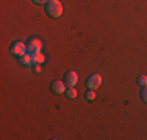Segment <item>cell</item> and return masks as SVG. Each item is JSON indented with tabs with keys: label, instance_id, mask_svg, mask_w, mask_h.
Wrapping results in <instances>:
<instances>
[{
	"label": "cell",
	"instance_id": "6da1fadb",
	"mask_svg": "<svg viewBox=\"0 0 147 140\" xmlns=\"http://www.w3.org/2000/svg\"><path fill=\"white\" fill-rule=\"evenodd\" d=\"M44 6H45V13H47V16L53 17V19L61 17V14H63V3L59 2V0H49Z\"/></svg>",
	"mask_w": 147,
	"mask_h": 140
},
{
	"label": "cell",
	"instance_id": "7a4b0ae2",
	"mask_svg": "<svg viewBox=\"0 0 147 140\" xmlns=\"http://www.w3.org/2000/svg\"><path fill=\"white\" fill-rule=\"evenodd\" d=\"M11 53L14 55V56H22V55H25L27 53V44H24L22 41H16V42H13V45H11Z\"/></svg>",
	"mask_w": 147,
	"mask_h": 140
},
{
	"label": "cell",
	"instance_id": "3957f363",
	"mask_svg": "<svg viewBox=\"0 0 147 140\" xmlns=\"http://www.w3.org/2000/svg\"><path fill=\"white\" fill-rule=\"evenodd\" d=\"M100 84H102V76H100L99 73L91 75L88 78V81H86V86H88L89 90H97L100 87Z\"/></svg>",
	"mask_w": 147,
	"mask_h": 140
},
{
	"label": "cell",
	"instance_id": "277c9868",
	"mask_svg": "<svg viewBox=\"0 0 147 140\" xmlns=\"http://www.w3.org/2000/svg\"><path fill=\"white\" fill-rule=\"evenodd\" d=\"M50 90L55 93V95H61V93H66L67 90V86H66L64 81H59V79H55L50 84Z\"/></svg>",
	"mask_w": 147,
	"mask_h": 140
},
{
	"label": "cell",
	"instance_id": "5b68a950",
	"mask_svg": "<svg viewBox=\"0 0 147 140\" xmlns=\"http://www.w3.org/2000/svg\"><path fill=\"white\" fill-rule=\"evenodd\" d=\"M41 48H42V42H41L39 39H31V41H28V44H27V51L31 53V55L39 53Z\"/></svg>",
	"mask_w": 147,
	"mask_h": 140
},
{
	"label": "cell",
	"instance_id": "8992f818",
	"mask_svg": "<svg viewBox=\"0 0 147 140\" xmlns=\"http://www.w3.org/2000/svg\"><path fill=\"white\" fill-rule=\"evenodd\" d=\"M64 83L66 86L69 87H75V84L78 83V75H77V72H74V70H71V72H67L64 75Z\"/></svg>",
	"mask_w": 147,
	"mask_h": 140
},
{
	"label": "cell",
	"instance_id": "52a82bcc",
	"mask_svg": "<svg viewBox=\"0 0 147 140\" xmlns=\"http://www.w3.org/2000/svg\"><path fill=\"white\" fill-rule=\"evenodd\" d=\"M20 62H22L24 65H30V64H33V56H31V53H28V51H27L25 55L20 56Z\"/></svg>",
	"mask_w": 147,
	"mask_h": 140
},
{
	"label": "cell",
	"instance_id": "ba28073f",
	"mask_svg": "<svg viewBox=\"0 0 147 140\" xmlns=\"http://www.w3.org/2000/svg\"><path fill=\"white\" fill-rule=\"evenodd\" d=\"M31 56H33V64H42V62L45 61V56L41 53V51H39V53L31 55Z\"/></svg>",
	"mask_w": 147,
	"mask_h": 140
},
{
	"label": "cell",
	"instance_id": "9c48e42d",
	"mask_svg": "<svg viewBox=\"0 0 147 140\" xmlns=\"http://www.w3.org/2000/svg\"><path fill=\"white\" fill-rule=\"evenodd\" d=\"M66 95H67L69 100H75L77 98V90L74 89V87H69V89L66 90Z\"/></svg>",
	"mask_w": 147,
	"mask_h": 140
},
{
	"label": "cell",
	"instance_id": "30bf717a",
	"mask_svg": "<svg viewBox=\"0 0 147 140\" xmlns=\"http://www.w3.org/2000/svg\"><path fill=\"white\" fill-rule=\"evenodd\" d=\"M94 100H96V90H88V92H86V101L92 103Z\"/></svg>",
	"mask_w": 147,
	"mask_h": 140
},
{
	"label": "cell",
	"instance_id": "8fae6325",
	"mask_svg": "<svg viewBox=\"0 0 147 140\" xmlns=\"http://www.w3.org/2000/svg\"><path fill=\"white\" fill-rule=\"evenodd\" d=\"M138 84H139L141 87L147 86V76H146V75H139V76H138Z\"/></svg>",
	"mask_w": 147,
	"mask_h": 140
},
{
	"label": "cell",
	"instance_id": "7c38bea8",
	"mask_svg": "<svg viewBox=\"0 0 147 140\" xmlns=\"http://www.w3.org/2000/svg\"><path fill=\"white\" fill-rule=\"evenodd\" d=\"M141 100L144 101V103H147V86H144L141 89Z\"/></svg>",
	"mask_w": 147,
	"mask_h": 140
},
{
	"label": "cell",
	"instance_id": "4fadbf2b",
	"mask_svg": "<svg viewBox=\"0 0 147 140\" xmlns=\"http://www.w3.org/2000/svg\"><path fill=\"white\" fill-rule=\"evenodd\" d=\"M31 2H33L34 5H45V3L49 2V0H31Z\"/></svg>",
	"mask_w": 147,
	"mask_h": 140
},
{
	"label": "cell",
	"instance_id": "5bb4252c",
	"mask_svg": "<svg viewBox=\"0 0 147 140\" xmlns=\"http://www.w3.org/2000/svg\"><path fill=\"white\" fill-rule=\"evenodd\" d=\"M34 70H36V72H38V73H39V72H41V70H42V69H41V64H36V67H34Z\"/></svg>",
	"mask_w": 147,
	"mask_h": 140
}]
</instances>
